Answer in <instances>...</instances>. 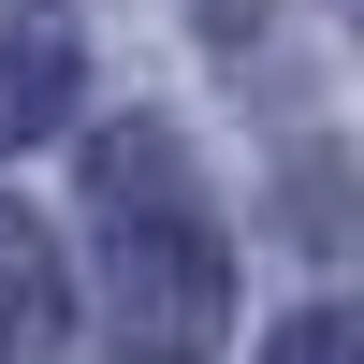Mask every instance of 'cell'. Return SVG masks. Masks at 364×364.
I'll return each mask as SVG.
<instances>
[{
	"mask_svg": "<svg viewBox=\"0 0 364 364\" xmlns=\"http://www.w3.org/2000/svg\"><path fill=\"white\" fill-rule=\"evenodd\" d=\"M277 364H350V321H336V306H321V321H291V336H277Z\"/></svg>",
	"mask_w": 364,
	"mask_h": 364,
	"instance_id": "cell-4",
	"label": "cell"
},
{
	"mask_svg": "<svg viewBox=\"0 0 364 364\" xmlns=\"http://www.w3.org/2000/svg\"><path fill=\"white\" fill-rule=\"evenodd\" d=\"M58 102H73V29L58 15H0V146L44 132Z\"/></svg>",
	"mask_w": 364,
	"mask_h": 364,
	"instance_id": "cell-2",
	"label": "cell"
},
{
	"mask_svg": "<svg viewBox=\"0 0 364 364\" xmlns=\"http://www.w3.org/2000/svg\"><path fill=\"white\" fill-rule=\"evenodd\" d=\"M58 321H73V277H58L44 219H0V350H58Z\"/></svg>",
	"mask_w": 364,
	"mask_h": 364,
	"instance_id": "cell-3",
	"label": "cell"
},
{
	"mask_svg": "<svg viewBox=\"0 0 364 364\" xmlns=\"http://www.w3.org/2000/svg\"><path fill=\"white\" fill-rule=\"evenodd\" d=\"M219 248H204L190 219H146L132 248H117V336H132L146 364H204V336H219Z\"/></svg>",
	"mask_w": 364,
	"mask_h": 364,
	"instance_id": "cell-1",
	"label": "cell"
}]
</instances>
